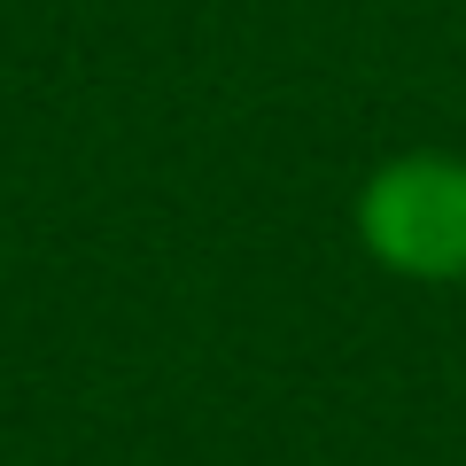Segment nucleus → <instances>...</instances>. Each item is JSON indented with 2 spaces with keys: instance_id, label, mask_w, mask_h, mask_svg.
<instances>
[{
  "instance_id": "nucleus-1",
  "label": "nucleus",
  "mask_w": 466,
  "mask_h": 466,
  "mask_svg": "<svg viewBox=\"0 0 466 466\" xmlns=\"http://www.w3.org/2000/svg\"><path fill=\"white\" fill-rule=\"evenodd\" d=\"M350 226H358V249L397 280H428V288L466 280V156L404 148L373 164Z\"/></svg>"
}]
</instances>
